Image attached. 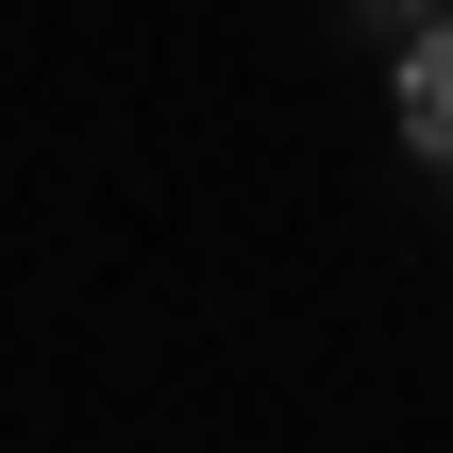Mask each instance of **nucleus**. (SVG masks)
<instances>
[{"label":"nucleus","instance_id":"f257e3e1","mask_svg":"<svg viewBox=\"0 0 453 453\" xmlns=\"http://www.w3.org/2000/svg\"><path fill=\"white\" fill-rule=\"evenodd\" d=\"M387 84H403V134H420V168H453V17H420V34L387 50Z\"/></svg>","mask_w":453,"mask_h":453},{"label":"nucleus","instance_id":"f03ea898","mask_svg":"<svg viewBox=\"0 0 453 453\" xmlns=\"http://www.w3.org/2000/svg\"><path fill=\"white\" fill-rule=\"evenodd\" d=\"M353 34H387V50H403V34H420V0H353Z\"/></svg>","mask_w":453,"mask_h":453}]
</instances>
